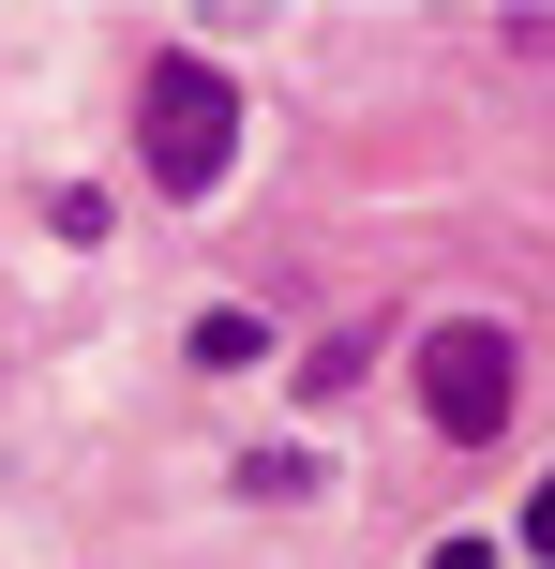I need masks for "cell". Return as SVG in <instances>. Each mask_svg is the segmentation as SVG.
Here are the masks:
<instances>
[{"mask_svg": "<svg viewBox=\"0 0 555 569\" xmlns=\"http://www.w3.org/2000/svg\"><path fill=\"white\" fill-rule=\"evenodd\" d=\"M226 150H240V76H210L196 46H166L136 76V166H150V196H210Z\"/></svg>", "mask_w": 555, "mask_h": 569, "instance_id": "6da1fadb", "label": "cell"}, {"mask_svg": "<svg viewBox=\"0 0 555 569\" xmlns=\"http://www.w3.org/2000/svg\"><path fill=\"white\" fill-rule=\"evenodd\" d=\"M511 390H526V345H511L496 315L420 330V420H436L450 450H496V435H511Z\"/></svg>", "mask_w": 555, "mask_h": 569, "instance_id": "7a4b0ae2", "label": "cell"}, {"mask_svg": "<svg viewBox=\"0 0 555 569\" xmlns=\"http://www.w3.org/2000/svg\"><path fill=\"white\" fill-rule=\"evenodd\" d=\"M256 345H270L256 315H196V375H240V360H256Z\"/></svg>", "mask_w": 555, "mask_h": 569, "instance_id": "3957f363", "label": "cell"}, {"mask_svg": "<svg viewBox=\"0 0 555 569\" xmlns=\"http://www.w3.org/2000/svg\"><path fill=\"white\" fill-rule=\"evenodd\" d=\"M526 555H555V465H541V495H526Z\"/></svg>", "mask_w": 555, "mask_h": 569, "instance_id": "277c9868", "label": "cell"}, {"mask_svg": "<svg viewBox=\"0 0 555 569\" xmlns=\"http://www.w3.org/2000/svg\"><path fill=\"white\" fill-rule=\"evenodd\" d=\"M420 569H496V540H436V555H420Z\"/></svg>", "mask_w": 555, "mask_h": 569, "instance_id": "5b68a950", "label": "cell"}, {"mask_svg": "<svg viewBox=\"0 0 555 569\" xmlns=\"http://www.w3.org/2000/svg\"><path fill=\"white\" fill-rule=\"evenodd\" d=\"M511 46H526V60H555V16H511Z\"/></svg>", "mask_w": 555, "mask_h": 569, "instance_id": "8992f818", "label": "cell"}]
</instances>
